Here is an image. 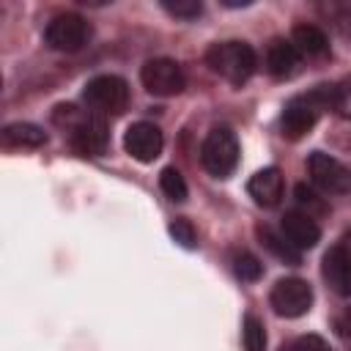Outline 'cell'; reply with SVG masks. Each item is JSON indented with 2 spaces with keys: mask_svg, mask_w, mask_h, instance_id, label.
<instances>
[{
  "mask_svg": "<svg viewBox=\"0 0 351 351\" xmlns=\"http://www.w3.org/2000/svg\"><path fill=\"white\" fill-rule=\"evenodd\" d=\"M159 186H162V192H165L173 203H184V200H186V181H184V176H181L176 167H165V170L159 173Z\"/></svg>",
  "mask_w": 351,
  "mask_h": 351,
  "instance_id": "cell-18",
  "label": "cell"
},
{
  "mask_svg": "<svg viewBox=\"0 0 351 351\" xmlns=\"http://www.w3.org/2000/svg\"><path fill=\"white\" fill-rule=\"evenodd\" d=\"M162 8H165L170 16L195 19V16H200L203 3H200V0H162Z\"/></svg>",
  "mask_w": 351,
  "mask_h": 351,
  "instance_id": "cell-22",
  "label": "cell"
},
{
  "mask_svg": "<svg viewBox=\"0 0 351 351\" xmlns=\"http://www.w3.org/2000/svg\"><path fill=\"white\" fill-rule=\"evenodd\" d=\"M162 145H165V137H162V129L151 121H137L132 123L126 132H123V148L132 159L148 165L154 162L159 154H162Z\"/></svg>",
  "mask_w": 351,
  "mask_h": 351,
  "instance_id": "cell-10",
  "label": "cell"
},
{
  "mask_svg": "<svg viewBox=\"0 0 351 351\" xmlns=\"http://www.w3.org/2000/svg\"><path fill=\"white\" fill-rule=\"evenodd\" d=\"M82 99L96 115H121L129 104V85L118 74H99L88 80Z\"/></svg>",
  "mask_w": 351,
  "mask_h": 351,
  "instance_id": "cell-4",
  "label": "cell"
},
{
  "mask_svg": "<svg viewBox=\"0 0 351 351\" xmlns=\"http://www.w3.org/2000/svg\"><path fill=\"white\" fill-rule=\"evenodd\" d=\"M55 121L69 129L71 145H74L80 154H85V156H99V154H104L107 140H110L104 115L80 112L74 104H60V107L55 110Z\"/></svg>",
  "mask_w": 351,
  "mask_h": 351,
  "instance_id": "cell-2",
  "label": "cell"
},
{
  "mask_svg": "<svg viewBox=\"0 0 351 351\" xmlns=\"http://www.w3.org/2000/svg\"><path fill=\"white\" fill-rule=\"evenodd\" d=\"M321 274L337 296H351V250L346 244L329 247L321 261Z\"/></svg>",
  "mask_w": 351,
  "mask_h": 351,
  "instance_id": "cell-11",
  "label": "cell"
},
{
  "mask_svg": "<svg viewBox=\"0 0 351 351\" xmlns=\"http://www.w3.org/2000/svg\"><path fill=\"white\" fill-rule=\"evenodd\" d=\"M302 66V52L291 44V38H274L266 49V71L274 80H291Z\"/></svg>",
  "mask_w": 351,
  "mask_h": 351,
  "instance_id": "cell-13",
  "label": "cell"
},
{
  "mask_svg": "<svg viewBox=\"0 0 351 351\" xmlns=\"http://www.w3.org/2000/svg\"><path fill=\"white\" fill-rule=\"evenodd\" d=\"M258 236H261V244L269 250V252H274L280 261H285V263H299L302 261V252L282 236V233H274L271 228H258Z\"/></svg>",
  "mask_w": 351,
  "mask_h": 351,
  "instance_id": "cell-17",
  "label": "cell"
},
{
  "mask_svg": "<svg viewBox=\"0 0 351 351\" xmlns=\"http://www.w3.org/2000/svg\"><path fill=\"white\" fill-rule=\"evenodd\" d=\"M90 38V25L80 14H55L44 27V44L55 52H80Z\"/></svg>",
  "mask_w": 351,
  "mask_h": 351,
  "instance_id": "cell-6",
  "label": "cell"
},
{
  "mask_svg": "<svg viewBox=\"0 0 351 351\" xmlns=\"http://www.w3.org/2000/svg\"><path fill=\"white\" fill-rule=\"evenodd\" d=\"M291 44L302 52V58H304V55H307V58H324V55L329 52V38H326V33H324L321 27H315V25H307V22L293 25V30H291Z\"/></svg>",
  "mask_w": 351,
  "mask_h": 351,
  "instance_id": "cell-15",
  "label": "cell"
},
{
  "mask_svg": "<svg viewBox=\"0 0 351 351\" xmlns=\"http://www.w3.org/2000/svg\"><path fill=\"white\" fill-rule=\"evenodd\" d=\"M241 340H244V351H266V329L263 321L255 315L244 318V329H241Z\"/></svg>",
  "mask_w": 351,
  "mask_h": 351,
  "instance_id": "cell-19",
  "label": "cell"
},
{
  "mask_svg": "<svg viewBox=\"0 0 351 351\" xmlns=\"http://www.w3.org/2000/svg\"><path fill=\"white\" fill-rule=\"evenodd\" d=\"M206 63L214 74L230 85H244L258 66V55L247 41H217L206 52Z\"/></svg>",
  "mask_w": 351,
  "mask_h": 351,
  "instance_id": "cell-3",
  "label": "cell"
},
{
  "mask_svg": "<svg viewBox=\"0 0 351 351\" xmlns=\"http://www.w3.org/2000/svg\"><path fill=\"white\" fill-rule=\"evenodd\" d=\"M332 90H335V85H315L307 93H299V96L288 99L285 110H282V118H280L282 134L288 140H302L315 126L321 112L332 110Z\"/></svg>",
  "mask_w": 351,
  "mask_h": 351,
  "instance_id": "cell-1",
  "label": "cell"
},
{
  "mask_svg": "<svg viewBox=\"0 0 351 351\" xmlns=\"http://www.w3.org/2000/svg\"><path fill=\"white\" fill-rule=\"evenodd\" d=\"M233 271H236L239 280L255 282V280L263 274V263H261L252 252H236V255H233Z\"/></svg>",
  "mask_w": 351,
  "mask_h": 351,
  "instance_id": "cell-20",
  "label": "cell"
},
{
  "mask_svg": "<svg viewBox=\"0 0 351 351\" xmlns=\"http://www.w3.org/2000/svg\"><path fill=\"white\" fill-rule=\"evenodd\" d=\"M282 236L302 252V250H313L318 244L321 228L304 211H285V217H282Z\"/></svg>",
  "mask_w": 351,
  "mask_h": 351,
  "instance_id": "cell-14",
  "label": "cell"
},
{
  "mask_svg": "<svg viewBox=\"0 0 351 351\" xmlns=\"http://www.w3.org/2000/svg\"><path fill=\"white\" fill-rule=\"evenodd\" d=\"M337 329H340L346 337H351V307L337 318Z\"/></svg>",
  "mask_w": 351,
  "mask_h": 351,
  "instance_id": "cell-26",
  "label": "cell"
},
{
  "mask_svg": "<svg viewBox=\"0 0 351 351\" xmlns=\"http://www.w3.org/2000/svg\"><path fill=\"white\" fill-rule=\"evenodd\" d=\"M167 230H170V236H173L181 247H186V250H195V247H197V233H195V228H192L189 219H173Z\"/></svg>",
  "mask_w": 351,
  "mask_h": 351,
  "instance_id": "cell-23",
  "label": "cell"
},
{
  "mask_svg": "<svg viewBox=\"0 0 351 351\" xmlns=\"http://www.w3.org/2000/svg\"><path fill=\"white\" fill-rule=\"evenodd\" d=\"M296 200H299V206H304V208H310V206H315L318 211H324V203L318 200V195L307 186V184H299L296 186Z\"/></svg>",
  "mask_w": 351,
  "mask_h": 351,
  "instance_id": "cell-25",
  "label": "cell"
},
{
  "mask_svg": "<svg viewBox=\"0 0 351 351\" xmlns=\"http://www.w3.org/2000/svg\"><path fill=\"white\" fill-rule=\"evenodd\" d=\"M140 82L151 96L167 99L184 90L186 77H184V69L173 58H151L140 69Z\"/></svg>",
  "mask_w": 351,
  "mask_h": 351,
  "instance_id": "cell-7",
  "label": "cell"
},
{
  "mask_svg": "<svg viewBox=\"0 0 351 351\" xmlns=\"http://www.w3.org/2000/svg\"><path fill=\"white\" fill-rule=\"evenodd\" d=\"M307 173L315 181V186H321L329 195H348L351 192V167L343 165L340 159L324 154V151H313L310 154Z\"/></svg>",
  "mask_w": 351,
  "mask_h": 351,
  "instance_id": "cell-9",
  "label": "cell"
},
{
  "mask_svg": "<svg viewBox=\"0 0 351 351\" xmlns=\"http://www.w3.org/2000/svg\"><path fill=\"white\" fill-rule=\"evenodd\" d=\"M332 110L351 121V77H343L340 82H335V90H332Z\"/></svg>",
  "mask_w": 351,
  "mask_h": 351,
  "instance_id": "cell-21",
  "label": "cell"
},
{
  "mask_svg": "<svg viewBox=\"0 0 351 351\" xmlns=\"http://www.w3.org/2000/svg\"><path fill=\"white\" fill-rule=\"evenodd\" d=\"M291 351H332V346L318 335H302L291 343Z\"/></svg>",
  "mask_w": 351,
  "mask_h": 351,
  "instance_id": "cell-24",
  "label": "cell"
},
{
  "mask_svg": "<svg viewBox=\"0 0 351 351\" xmlns=\"http://www.w3.org/2000/svg\"><path fill=\"white\" fill-rule=\"evenodd\" d=\"M3 143L11 148H41L47 143V132L36 123L16 121V123H8L3 129Z\"/></svg>",
  "mask_w": 351,
  "mask_h": 351,
  "instance_id": "cell-16",
  "label": "cell"
},
{
  "mask_svg": "<svg viewBox=\"0 0 351 351\" xmlns=\"http://www.w3.org/2000/svg\"><path fill=\"white\" fill-rule=\"evenodd\" d=\"M282 189H285V178H282V170L274 167V165L258 170V173L247 181V192H250V197H252L258 206H263V208L277 206L280 197H282Z\"/></svg>",
  "mask_w": 351,
  "mask_h": 351,
  "instance_id": "cell-12",
  "label": "cell"
},
{
  "mask_svg": "<svg viewBox=\"0 0 351 351\" xmlns=\"http://www.w3.org/2000/svg\"><path fill=\"white\" fill-rule=\"evenodd\" d=\"M200 162L214 178H228L239 165V140L228 126H214L203 145H200Z\"/></svg>",
  "mask_w": 351,
  "mask_h": 351,
  "instance_id": "cell-5",
  "label": "cell"
},
{
  "mask_svg": "<svg viewBox=\"0 0 351 351\" xmlns=\"http://www.w3.org/2000/svg\"><path fill=\"white\" fill-rule=\"evenodd\" d=\"M269 304L277 315L282 318H299L310 310L313 304V288L307 280L302 277H282L271 285V293H269Z\"/></svg>",
  "mask_w": 351,
  "mask_h": 351,
  "instance_id": "cell-8",
  "label": "cell"
}]
</instances>
